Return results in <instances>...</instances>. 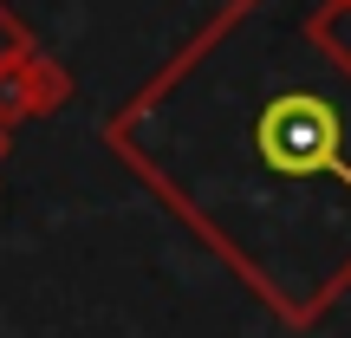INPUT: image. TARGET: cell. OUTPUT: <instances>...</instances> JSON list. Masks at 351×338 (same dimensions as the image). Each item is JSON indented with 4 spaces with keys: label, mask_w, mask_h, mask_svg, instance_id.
<instances>
[{
    "label": "cell",
    "mask_w": 351,
    "mask_h": 338,
    "mask_svg": "<svg viewBox=\"0 0 351 338\" xmlns=\"http://www.w3.org/2000/svg\"><path fill=\"white\" fill-rule=\"evenodd\" d=\"M261 156L274 176H345L351 182V163L339 150L345 124L339 111H332L326 98H313V91H287V98H274L261 111Z\"/></svg>",
    "instance_id": "1"
}]
</instances>
